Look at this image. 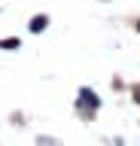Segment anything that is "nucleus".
<instances>
[{"instance_id":"nucleus-1","label":"nucleus","mask_w":140,"mask_h":146,"mask_svg":"<svg viewBox=\"0 0 140 146\" xmlns=\"http://www.w3.org/2000/svg\"><path fill=\"white\" fill-rule=\"evenodd\" d=\"M31 27H34V31H43V27H46V18H43V15L34 18V25H31Z\"/></svg>"}]
</instances>
